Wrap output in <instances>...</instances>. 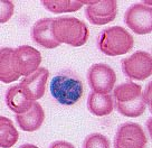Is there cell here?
I'll use <instances>...</instances> for the list:
<instances>
[{
  "label": "cell",
  "instance_id": "6da1fadb",
  "mask_svg": "<svg viewBox=\"0 0 152 148\" xmlns=\"http://www.w3.org/2000/svg\"><path fill=\"white\" fill-rule=\"evenodd\" d=\"M53 34L58 43L67 44L73 47L83 46L90 36V32L85 23L75 17L54 18Z\"/></svg>",
  "mask_w": 152,
  "mask_h": 148
},
{
  "label": "cell",
  "instance_id": "7a4b0ae2",
  "mask_svg": "<svg viewBox=\"0 0 152 148\" xmlns=\"http://www.w3.org/2000/svg\"><path fill=\"white\" fill-rule=\"evenodd\" d=\"M84 86L75 73L65 71L53 77L50 93L53 98L63 105H73L83 96Z\"/></svg>",
  "mask_w": 152,
  "mask_h": 148
},
{
  "label": "cell",
  "instance_id": "3957f363",
  "mask_svg": "<svg viewBox=\"0 0 152 148\" xmlns=\"http://www.w3.org/2000/svg\"><path fill=\"white\" fill-rule=\"evenodd\" d=\"M133 37L126 29L113 26L104 29L99 37L97 46L107 56H119L130 52L133 48Z\"/></svg>",
  "mask_w": 152,
  "mask_h": 148
},
{
  "label": "cell",
  "instance_id": "277c9868",
  "mask_svg": "<svg viewBox=\"0 0 152 148\" xmlns=\"http://www.w3.org/2000/svg\"><path fill=\"white\" fill-rule=\"evenodd\" d=\"M122 70L124 74L132 80L142 81L151 75L152 57L151 54L144 51H138L130 57L122 60Z\"/></svg>",
  "mask_w": 152,
  "mask_h": 148
},
{
  "label": "cell",
  "instance_id": "5b68a950",
  "mask_svg": "<svg viewBox=\"0 0 152 148\" xmlns=\"http://www.w3.org/2000/svg\"><path fill=\"white\" fill-rule=\"evenodd\" d=\"M124 21L129 28L138 35L152 32V9L144 4L131 6L124 15Z\"/></svg>",
  "mask_w": 152,
  "mask_h": 148
},
{
  "label": "cell",
  "instance_id": "8992f818",
  "mask_svg": "<svg viewBox=\"0 0 152 148\" xmlns=\"http://www.w3.org/2000/svg\"><path fill=\"white\" fill-rule=\"evenodd\" d=\"M148 138L142 127L135 122H125L121 124L114 138L115 148H143Z\"/></svg>",
  "mask_w": 152,
  "mask_h": 148
},
{
  "label": "cell",
  "instance_id": "52a82bcc",
  "mask_svg": "<svg viewBox=\"0 0 152 148\" xmlns=\"http://www.w3.org/2000/svg\"><path fill=\"white\" fill-rule=\"evenodd\" d=\"M87 81L91 89L99 93L112 92L116 82V74L111 66L106 64H94L88 68Z\"/></svg>",
  "mask_w": 152,
  "mask_h": 148
},
{
  "label": "cell",
  "instance_id": "ba28073f",
  "mask_svg": "<svg viewBox=\"0 0 152 148\" xmlns=\"http://www.w3.org/2000/svg\"><path fill=\"white\" fill-rule=\"evenodd\" d=\"M12 58L16 72L19 75L29 77L39 68L42 62V54L36 48L28 45H23L15 48Z\"/></svg>",
  "mask_w": 152,
  "mask_h": 148
},
{
  "label": "cell",
  "instance_id": "9c48e42d",
  "mask_svg": "<svg viewBox=\"0 0 152 148\" xmlns=\"http://www.w3.org/2000/svg\"><path fill=\"white\" fill-rule=\"evenodd\" d=\"M118 14V2L115 0H101L96 5L88 6L85 17L91 24L106 25L113 21Z\"/></svg>",
  "mask_w": 152,
  "mask_h": 148
},
{
  "label": "cell",
  "instance_id": "30bf717a",
  "mask_svg": "<svg viewBox=\"0 0 152 148\" xmlns=\"http://www.w3.org/2000/svg\"><path fill=\"white\" fill-rule=\"evenodd\" d=\"M49 77V72L45 67H40L37 71L24 79L19 84L21 86L25 94L31 101H37L43 98L46 84Z\"/></svg>",
  "mask_w": 152,
  "mask_h": 148
},
{
  "label": "cell",
  "instance_id": "8fae6325",
  "mask_svg": "<svg viewBox=\"0 0 152 148\" xmlns=\"http://www.w3.org/2000/svg\"><path fill=\"white\" fill-rule=\"evenodd\" d=\"M53 21L54 18H43L37 20L31 28V38L45 48H56L61 45L54 37Z\"/></svg>",
  "mask_w": 152,
  "mask_h": 148
},
{
  "label": "cell",
  "instance_id": "7c38bea8",
  "mask_svg": "<svg viewBox=\"0 0 152 148\" xmlns=\"http://www.w3.org/2000/svg\"><path fill=\"white\" fill-rule=\"evenodd\" d=\"M45 119L43 107L37 101H34L31 108L24 113L16 115V121L24 131H36L42 127Z\"/></svg>",
  "mask_w": 152,
  "mask_h": 148
},
{
  "label": "cell",
  "instance_id": "4fadbf2b",
  "mask_svg": "<svg viewBox=\"0 0 152 148\" xmlns=\"http://www.w3.org/2000/svg\"><path fill=\"white\" fill-rule=\"evenodd\" d=\"M114 108V99L109 93L91 92L87 98V109L92 115L104 117L110 115Z\"/></svg>",
  "mask_w": 152,
  "mask_h": 148
},
{
  "label": "cell",
  "instance_id": "5bb4252c",
  "mask_svg": "<svg viewBox=\"0 0 152 148\" xmlns=\"http://www.w3.org/2000/svg\"><path fill=\"white\" fill-rule=\"evenodd\" d=\"M6 102L7 105L11 111H14L16 115L18 113H24L26 111H28L31 105H33L34 101L27 98L23 91L20 84L14 85L9 88L6 93Z\"/></svg>",
  "mask_w": 152,
  "mask_h": 148
},
{
  "label": "cell",
  "instance_id": "9a60e30c",
  "mask_svg": "<svg viewBox=\"0 0 152 148\" xmlns=\"http://www.w3.org/2000/svg\"><path fill=\"white\" fill-rule=\"evenodd\" d=\"M12 54L14 48L2 47L0 49V80L4 83H11L20 77L15 68Z\"/></svg>",
  "mask_w": 152,
  "mask_h": 148
},
{
  "label": "cell",
  "instance_id": "2e32d148",
  "mask_svg": "<svg viewBox=\"0 0 152 148\" xmlns=\"http://www.w3.org/2000/svg\"><path fill=\"white\" fill-rule=\"evenodd\" d=\"M142 96L141 85L133 82H126L123 84H120L114 89L113 99L115 102H129L138 99Z\"/></svg>",
  "mask_w": 152,
  "mask_h": 148
},
{
  "label": "cell",
  "instance_id": "e0dca14e",
  "mask_svg": "<svg viewBox=\"0 0 152 148\" xmlns=\"http://www.w3.org/2000/svg\"><path fill=\"white\" fill-rule=\"evenodd\" d=\"M18 138L19 134L12 121L6 117H0V147H12Z\"/></svg>",
  "mask_w": 152,
  "mask_h": 148
},
{
  "label": "cell",
  "instance_id": "ac0fdd59",
  "mask_svg": "<svg viewBox=\"0 0 152 148\" xmlns=\"http://www.w3.org/2000/svg\"><path fill=\"white\" fill-rule=\"evenodd\" d=\"M44 7L54 14L74 13L83 7L82 0H43Z\"/></svg>",
  "mask_w": 152,
  "mask_h": 148
},
{
  "label": "cell",
  "instance_id": "d6986e66",
  "mask_svg": "<svg viewBox=\"0 0 152 148\" xmlns=\"http://www.w3.org/2000/svg\"><path fill=\"white\" fill-rule=\"evenodd\" d=\"M115 105L121 115L130 118H137L144 112L147 103L144 102L143 96H141L138 99L129 102H115Z\"/></svg>",
  "mask_w": 152,
  "mask_h": 148
},
{
  "label": "cell",
  "instance_id": "ffe728a7",
  "mask_svg": "<svg viewBox=\"0 0 152 148\" xmlns=\"http://www.w3.org/2000/svg\"><path fill=\"white\" fill-rule=\"evenodd\" d=\"M84 148H109L111 147V143L107 137L102 134H91L84 140Z\"/></svg>",
  "mask_w": 152,
  "mask_h": 148
},
{
  "label": "cell",
  "instance_id": "44dd1931",
  "mask_svg": "<svg viewBox=\"0 0 152 148\" xmlns=\"http://www.w3.org/2000/svg\"><path fill=\"white\" fill-rule=\"evenodd\" d=\"M1 6V13H0V23H7L14 15L15 6L9 0H1L0 1Z\"/></svg>",
  "mask_w": 152,
  "mask_h": 148
},
{
  "label": "cell",
  "instance_id": "7402d4cb",
  "mask_svg": "<svg viewBox=\"0 0 152 148\" xmlns=\"http://www.w3.org/2000/svg\"><path fill=\"white\" fill-rule=\"evenodd\" d=\"M151 85L152 84H151V82H150V84L147 86V90L144 92V94H142L143 100H144L145 103H148L150 109H151Z\"/></svg>",
  "mask_w": 152,
  "mask_h": 148
},
{
  "label": "cell",
  "instance_id": "603a6c76",
  "mask_svg": "<svg viewBox=\"0 0 152 148\" xmlns=\"http://www.w3.org/2000/svg\"><path fill=\"white\" fill-rule=\"evenodd\" d=\"M50 147L52 148H56V147H68V148H72L74 147L72 144L67 143V141H55V143H53L50 145Z\"/></svg>",
  "mask_w": 152,
  "mask_h": 148
}]
</instances>
